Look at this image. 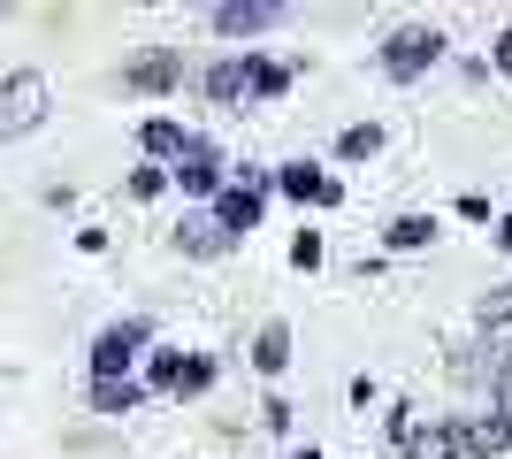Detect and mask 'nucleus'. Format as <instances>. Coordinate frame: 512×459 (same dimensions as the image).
Here are the masks:
<instances>
[{
  "label": "nucleus",
  "mask_w": 512,
  "mask_h": 459,
  "mask_svg": "<svg viewBox=\"0 0 512 459\" xmlns=\"http://www.w3.org/2000/svg\"><path fill=\"white\" fill-rule=\"evenodd\" d=\"M176 245H184V253H199V261H207V253H222V230H214V215H199V222H184V230H176Z\"/></svg>",
  "instance_id": "obj_15"
},
{
  "label": "nucleus",
  "mask_w": 512,
  "mask_h": 459,
  "mask_svg": "<svg viewBox=\"0 0 512 459\" xmlns=\"http://www.w3.org/2000/svg\"><path fill=\"white\" fill-rule=\"evenodd\" d=\"M291 268H321V238H314V230H299V238H291Z\"/></svg>",
  "instance_id": "obj_19"
},
{
  "label": "nucleus",
  "mask_w": 512,
  "mask_h": 459,
  "mask_svg": "<svg viewBox=\"0 0 512 459\" xmlns=\"http://www.w3.org/2000/svg\"><path fill=\"white\" fill-rule=\"evenodd\" d=\"M283 459H321V452H314V444H306V452H283Z\"/></svg>",
  "instance_id": "obj_23"
},
{
  "label": "nucleus",
  "mask_w": 512,
  "mask_h": 459,
  "mask_svg": "<svg viewBox=\"0 0 512 459\" xmlns=\"http://www.w3.org/2000/svg\"><path fill=\"white\" fill-rule=\"evenodd\" d=\"M497 69H505V77H512V31H505V39H497Z\"/></svg>",
  "instance_id": "obj_21"
},
{
  "label": "nucleus",
  "mask_w": 512,
  "mask_h": 459,
  "mask_svg": "<svg viewBox=\"0 0 512 459\" xmlns=\"http://www.w3.org/2000/svg\"><path fill=\"white\" fill-rule=\"evenodd\" d=\"M390 429H398V452L406 459H459L467 452V437H459V429H444V421H413V406H398V414H390Z\"/></svg>",
  "instance_id": "obj_4"
},
{
  "label": "nucleus",
  "mask_w": 512,
  "mask_h": 459,
  "mask_svg": "<svg viewBox=\"0 0 512 459\" xmlns=\"http://www.w3.org/2000/svg\"><path fill=\"white\" fill-rule=\"evenodd\" d=\"M497 245H505V253H512V215H505V222H497Z\"/></svg>",
  "instance_id": "obj_22"
},
{
  "label": "nucleus",
  "mask_w": 512,
  "mask_h": 459,
  "mask_svg": "<svg viewBox=\"0 0 512 459\" xmlns=\"http://www.w3.org/2000/svg\"><path fill=\"white\" fill-rule=\"evenodd\" d=\"M276 192L314 199V207H344V184H337V176H321L314 161H283V169H276Z\"/></svg>",
  "instance_id": "obj_7"
},
{
  "label": "nucleus",
  "mask_w": 512,
  "mask_h": 459,
  "mask_svg": "<svg viewBox=\"0 0 512 459\" xmlns=\"http://www.w3.org/2000/svg\"><path fill=\"white\" fill-rule=\"evenodd\" d=\"M207 383H214V360H184V368H176V383H169V391L184 398V391H207Z\"/></svg>",
  "instance_id": "obj_18"
},
{
  "label": "nucleus",
  "mask_w": 512,
  "mask_h": 459,
  "mask_svg": "<svg viewBox=\"0 0 512 459\" xmlns=\"http://www.w3.org/2000/svg\"><path fill=\"white\" fill-rule=\"evenodd\" d=\"M46 100H54V85H46L39 69H16L8 85H0V138H23L46 123Z\"/></svg>",
  "instance_id": "obj_2"
},
{
  "label": "nucleus",
  "mask_w": 512,
  "mask_h": 459,
  "mask_svg": "<svg viewBox=\"0 0 512 459\" xmlns=\"http://www.w3.org/2000/svg\"><path fill=\"white\" fill-rule=\"evenodd\" d=\"M375 153H383V131H375V123H352V131L337 138V161H375Z\"/></svg>",
  "instance_id": "obj_16"
},
{
  "label": "nucleus",
  "mask_w": 512,
  "mask_h": 459,
  "mask_svg": "<svg viewBox=\"0 0 512 459\" xmlns=\"http://www.w3.org/2000/svg\"><path fill=\"white\" fill-rule=\"evenodd\" d=\"M444 62V31H428V23H413V31H398V39L383 46V69L390 77H421V69Z\"/></svg>",
  "instance_id": "obj_5"
},
{
  "label": "nucleus",
  "mask_w": 512,
  "mask_h": 459,
  "mask_svg": "<svg viewBox=\"0 0 512 459\" xmlns=\"http://www.w3.org/2000/svg\"><path fill=\"white\" fill-rule=\"evenodd\" d=\"M161 184H169V169H138V176H130V192H138V199H153Z\"/></svg>",
  "instance_id": "obj_20"
},
{
  "label": "nucleus",
  "mask_w": 512,
  "mask_h": 459,
  "mask_svg": "<svg viewBox=\"0 0 512 459\" xmlns=\"http://www.w3.org/2000/svg\"><path fill=\"white\" fill-rule=\"evenodd\" d=\"M222 176H230V169H222V153H214L207 138H192V146L169 161V184H176V192H192V199H222Z\"/></svg>",
  "instance_id": "obj_3"
},
{
  "label": "nucleus",
  "mask_w": 512,
  "mask_h": 459,
  "mask_svg": "<svg viewBox=\"0 0 512 459\" xmlns=\"http://www.w3.org/2000/svg\"><path fill=\"white\" fill-rule=\"evenodd\" d=\"M383 238H390V253H421V245H436V215H398Z\"/></svg>",
  "instance_id": "obj_13"
},
{
  "label": "nucleus",
  "mask_w": 512,
  "mask_h": 459,
  "mask_svg": "<svg viewBox=\"0 0 512 459\" xmlns=\"http://www.w3.org/2000/svg\"><path fill=\"white\" fill-rule=\"evenodd\" d=\"M283 85H291V69H283V62H260V54H253V100H283Z\"/></svg>",
  "instance_id": "obj_17"
},
{
  "label": "nucleus",
  "mask_w": 512,
  "mask_h": 459,
  "mask_svg": "<svg viewBox=\"0 0 512 459\" xmlns=\"http://www.w3.org/2000/svg\"><path fill=\"white\" fill-rule=\"evenodd\" d=\"M146 383H138V375H123V383H92V406H100V414H138V406H146Z\"/></svg>",
  "instance_id": "obj_11"
},
{
  "label": "nucleus",
  "mask_w": 512,
  "mask_h": 459,
  "mask_svg": "<svg viewBox=\"0 0 512 459\" xmlns=\"http://www.w3.org/2000/svg\"><path fill=\"white\" fill-rule=\"evenodd\" d=\"M153 345V322L146 314H130V322H107L100 337H92V383H123L130 360Z\"/></svg>",
  "instance_id": "obj_1"
},
{
  "label": "nucleus",
  "mask_w": 512,
  "mask_h": 459,
  "mask_svg": "<svg viewBox=\"0 0 512 459\" xmlns=\"http://www.w3.org/2000/svg\"><path fill=\"white\" fill-rule=\"evenodd\" d=\"M138 146H146L153 161H176V153L192 146V131H184V123H176V115H153L146 131H138Z\"/></svg>",
  "instance_id": "obj_10"
},
{
  "label": "nucleus",
  "mask_w": 512,
  "mask_h": 459,
  "mask_svg": "<svg viewBox=\"0 0 512 459\" xmlns=\"http://www.w3.org/2000/svg\"><path fill=\"white\" fill-rule=\"evenodd\" d=\"M207 100H222V108L253 100V54H230V62H214V69H207Z\"/></svg>",
  "instance_id": "obj_8"
},
{
  "label": "nucleus",
  "mask_w": 512,
  "mask_h": 459,
  "mask_svg": "<svg viewBox=\"0 0 512 459\" xmlns=\"http://www.w3.org/2000/svg\"><path fill=\"white\" fill-rule=\"evenodd\" d=\"M459 437H467V452H505L512 444V414H482V421H467Z\"/></svg>",
  "instance_id": "obj_14"
},
{
  "label": "nucleus",
  "mask_w": 512,
  "mask_h": 459,
  "mask_svg": "<svg viewBox=\"0 0 512 459\" xmlns=\"http://www.w3.org/2000/svg\"><path fill=\"white\" fill-rule=\"evenodd\" d=\"M176 77H184V54H146V62L123 69V85H138V92H169Z\"/></svg>",
  "instance_id": "obj_9"
},
{
  "label": "nucleus",
  "mask_w": 512,
  "mask_h": 459,
  "mask_svg": "<svg viewBox=\"0 0 512 459\" xmlns=\"http://www.w3.org/2000/svg\"><path fill=\"white\" fill-rule=\"evenodd\" d=\"M253 368L260 375H283V368H291V329H283V322H268L253 337Z\"/></svg>",
  "instance_id": "obj_12"
},
{
  "label": "nucleus",
  "mask_w": 512,
  "mask_h": 459,
  "mask_svg": "<svg viewBox=\"0 0 512 459\" xmlns=\"http://www.w3.org/2000/svg\"><path fill=\"white\" fill-rule=\"evenodd\" d=\"M283 16H291L283 0H222V8H214V31H222V39H260V31L283 23Z\"/></svg>",
  "instance_id": "obj_6"
}]
</instances>
